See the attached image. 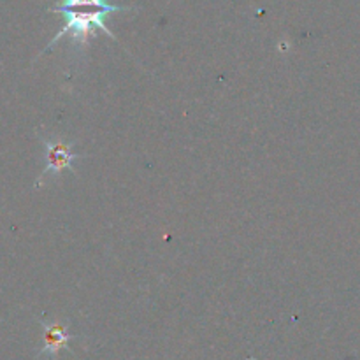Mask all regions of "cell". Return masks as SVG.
I'll use <instances>...</instances> for the list:
<instances>
[{"instance_id": "6da1fadb", "label": "cell", "mask_w": 360, "mask_h": 360, "mask_svg": "<svg viewBox=\"0 0 360 360\" xmlns=\"http://www.w3.org/2000/svg\"><path fill=\"white\" fill-rule=\"evenodd\" d=\"M134 7L129 6H112L108 0H62V4L53 9L51 13H60L63 16V27L55 37L49 41L44 51H49L56 42L65 35H70L72 48L77 55H83L86 51L90 39L97 35V32H104L108 37L116 41V35L105 27V16L112 13H123V11H132Z\"/></svg>"}, {"instance_id": "7a4b0ae2", "label": "cell", "mask_w": 360, "mask_h": 360, "mask_svg": "<svg viewBox=\"0 0 360 360\" xmlns=\"http://www.w3.org/2000/svg\"><path fill=\"white\" fill-rule=\"evenodd\" d=\"M41 143L46 150V167L44 171L39 176V183L41 185L42 179L46 176H53V178H58L63 171L74 172V162L77 158H81L79 153H74V141L70 143H63L60 139H48V137L41 136Z\"/></svg>"}, {"instance_id": "3957f363", "label": "cell", "mask_w": 360, "mask_h": 360, "mask_svg": "<svg viewBox=\"0 0 360 360\" xmlns=\"http://www.w3.org/2000/svg\"><path fill=\"white\" fill-rule=\"evenodd\" d=\"M42 330H44V341H42V348L39 352V357H48L49 360H55L58 352L62 348L69 347L70 341L74 340V336H70L67 326L55 322H41Z\"/></svg>"}]
</instances>
